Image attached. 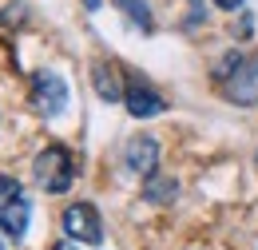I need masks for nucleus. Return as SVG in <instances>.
Returning <instances> with one entry per match:
<instances>
[{
  "label": "nucleus",
  "instance_id": "2eb2a0df",
  "mask_svg": "<svg viewBox=\"0 0 258 250\" xmlns=\"http://www.w3.org/2000/svg\"><path fill=\"white\" fill-rule=\"evenodd\" d=\"M0 250H4V246H0Z\"/></svg>",
  "mask_w": 258,
  "mask_h": 250
},
{
  "label": "nucleus",
  "instance_id": "4468645a",
  "mask_svg": "<svg viewBox=\"0 0 258 250\" xmlns=\"http://www.w3.org/2000/svg\"><path fill=\"white\" fill-rule=\"evenodd\" d=\"M84 4H88V8H92V12H96V8H99V0H84Z\"/></svg>",
  "mask_w": 258,
  "mask_h": 250
},
{
  "label": "nucleus",
  "instance_id": "0eeeda50",
  "mask_svg": "<svg viewBox=\"0 0 258 250\" xmlns=\"http://www.w3.org/2000/svg\"><path fill=\"white\" fill-rule=\"evenodd\" d=\"M28 219H32V203H28L24 195H16V199L0 203V230H4L12 242H20V238H24V230H28Z\"/></svg>",
  "mask_w": 258,
  "mask_h": 250
},
{
  "label": "nucleus",
  "instance_id": "f03ea898",
  "mask_svg": "<svg viewBox=\"0 0 258 250\" xmlns=\"http://www.w3.org/2000/svg\"><path fill=\"white\" fill-rule=\"evenodd\" d=\"M32 175L36 183L48 191V195H64L72 187V179H76V167H72V151L60 147V143H52V147H44L32 163Z\"/></svg>",
  "mask_w": 258,
  "mask_h": 250
},
{
  "label": "nucleus",
  "instance_id": "9b49d317",
  "mask_svg": "<svg viewBox=\"0 0 258 250\" xmlns=\"http://www.w3.org/2000/svg\"><path fill=\"white\" fill-rule=\"evenodd\" d=\"M16 195H24L20 183H16L12 175H0V203H8V199H16Z\"/></svg>",
  "mask_w": 258,
  "mask_h": 250
},
{
  "label": "nucleus",
  "instance_id": "f257e3e1",
  "mask_svg": "<svg viewBox=\"0 0 258 250\" xmlns=\"http://www.w3.org/2000/svg\"><path fill=\"white\" fill-rule=\"evenodd\" d=\"M215 80L230 103L238 107H254L258 103V56H242V52H226L219 68H215Z\"/></svg>",
  "mask_w": 258,
  "mask_h": 250
},
{
  "label": "nucleus",
  "instance_id": "f8f14e48",
  "mask_svg": "<svg viewBox=\"0 0 258 250\" xmlns=\"http://www.w3.org/2000/svg\"><path fill=\"white\" fill-rule=\"evenodd\" d=\"M219 8H226V12H234V8H242V0H215Z\"/></svg>",
  "mask_w": 258,
  "mask_h": 250
},
{
  "label": "nucleus",
  "instance_id": "ddd939ff",
  "mask_svg": "<svg viewBox=\"0 0 258 250\" xmlns=\"http://www.w3.org/2000/svg\"><path fill=\"white\" fill-rule=\"evenodd\" d=\"M52 250H76V242L68 238V242H60V246H52Z\"/></svg>",
  "mask_w": 258,
  "mask_h": 250
},
{
  "label": "nucleus",
  "instance_id": "9d476101",
  "mask_svg": "<svg viewBox=\"0 0 258 250\" xmlns=\"http://www.w3.org/2000/svg\"><path fill=\"white\" fill-rule=\"evenodd\" d=\"M115 8H119V12H123V20H127V24H135L139 32H151V28H155L151 8H147L143 0H115Z\"/></svg>",
  "mask_w": 258,
  "mask_h": 250
},
{
  "label": "nucleus",
  "instance_id": "423d86ee",
  "mask_svg": "<svg viewBox=\"0 0 258 250\" xmlns=\"http://www.w3.org/2000/svg\"><path fill=\"white\" fill-rule=\"evenodd\" d=\"M123 167L147 179V175L159 167V143H155L151 135H135V139H127V147H123Z\"/></svg>",
  "mask_w": 258,
  "mask_h": 250
},
{
  "label": "nucleus",
  "instance_id": "7ed1b4c3",
  "mask_svg": "<svg viewBox=\"0 0 258 250\" xmlns=\"http://www.w3.org/2000/svg\"><path fill=\"white\" fill-rule=\"evenodd\" d=\"M32 107L44 115V119L64 115V107H68L64 76H56V72H36V76H32Z\"/></svg>",
  "mask_w": 258,
  "mask_h": 250
},
{
  "label": "nucleus",
  "instance_id": "20e7f679",
  "mask_svg": "<svg viewBox=\"0 0 258 250\" xmlns=\"http://www.w3.org/2000/svg\"><path fill=\"white\" fill-rule=\"evenodd\" d=\"M64 234L72 242H88V246H96L99 238H103V222H99V211L92 203H72L64 211Z\"/></svg>",
  "mask_w": 258,
  "mask_h": 250
},
{
  "label": "nucleus",
  "instance_id": "6e6552de",
  "mask_svg": "<svg viewBox=\"0 0 258 250\" xmlns=\"http://www.w3.org/2000/svg\"><path fill=\"white\" fill-rule=\"evenodd\" d=\"M92 84H96L99 99L123 103V88H127V84H119V72H115L111 64H96V68H92Z\"/></svg>",
  "mask_w": 258,
  "mask_h": 250
},
{
  "label": "nucleus",
  "instance_id": "1a4fd4ad",
  "mask_svg": "<svg viewBox=\"0 0 258 250\" xmlns=\"http://www.w3.org/2000/svg\"><path fill=\"white\" fill-rule=\"evenodd\" d=\"M175 195H179V183H175L171 175H159V171L147 175V183H143V199H151V203H175Z\"/></svg>",
  "mask_w": 258,
  "mask_h": 250
},
{
  "label": "nucleus",
  "instance_id": "39448f33",
  "mask_svg": "<svg viewBox=\"0 0 258 250\" xmlns=\"http://www.w3.org/2000/svg\"><path fill=\"white\" fill-rule=\"evenodd\" d=\"M123 103H127V111L135 115V119H151V115H159L163 107V95L143 80V76H131L127 88H123Z\"/></svg>",
  "mask_w": 258,
  "mask_h": 250
}]
</instances>
